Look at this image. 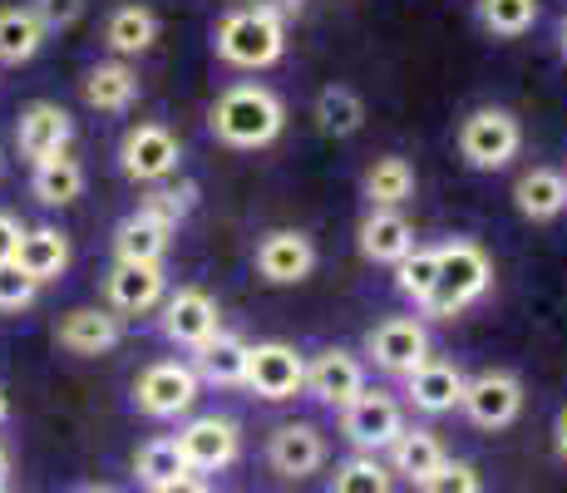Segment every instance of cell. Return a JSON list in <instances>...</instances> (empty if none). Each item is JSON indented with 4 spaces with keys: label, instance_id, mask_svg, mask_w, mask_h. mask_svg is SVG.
<instances>
[{
    "label": "cell",
    "instance_id": "7",
    "mask_svg": "<svg viewBox=\"0 0 567 493\" xmlns=\"http://www.w3.org/2000/svg\"><path fill=\"white\" fill-rule=\"evenodd\" d=\"M400 430H405V410H400V400H390L385 390L355 394L341 410V434L355 454H380V449L395 444Z\"/></svg>",
    "mask_w": 567,
    "mask_h": 493
},
{
    "label": "cell",
    "instance_id": "9",
    "mask_svg": "<svg viewBox=\"0 0 567 493\" xmlns=\"http://www.w3.org/2000/svg\"><path fill=\"white\" fill-rule=\"evenodd\" d=\"M158 331L168 336L173 346L183 350H198L203 341H213L223 331V311H217V296L203 287H178L173 296L158 301Z\"/></svg>",
    "mask_w": 567,
    "mask_h": 493
},
{
    "label": "cell",
    "instance_id": "36",
    "mask_svg": "<svg viewBox=\"0 0 567 493\" xmlns=\"http://www.w3.org/2000/svg\"><path fill=\"white\" fill-rule=\"evenodd\" d=\"M134 474H138V484L144 489H158V484H168V479L188 474V464H183V454H178V444L173 440H148L144 449H138V459H134Z\"/></svg>",
    "mask_w": 567,
    "mask_h": 493
},
{
    "label": "cell",
    "instance_id": "3",
    "mask_svg": "<svg viewBox=\"0 0 567 493\" xmlns=\"http://www.w3.org/2000/svg\"><path fill=\"white\" fill-rule=\"evenodd\" d=\"M434 257H440V277H434L430 301L420 306L424 316L450 321V316L468 311L474 301H484L488 287H494V261H488V251L478 243H468V237H454V243L434 247Z\"/></svg>",
    "mask_w": 567,
    "mask_h": 493
},
{
    "label": "cell",
    "instance_id": "42",
    "mask_svg": "<svg viewBox=\"0 0 567 493\" xmlns=\"http://www.w3.org/2000/svg\"><path fill=\"white\" fill-rule=\"evenodd\" d=\"M558 454L567 459V410L558 414Z\"/></svg>",
    "mask_w": 567,
    "mask_h": 493
},
{
    "label": "cell",
    "instance_id": "18",
    "mask_svg": "<svg viewBox=\"0 0 567 493\" xmlns=\"http://www.w3.org/2000/svg\"><path fill=\"white\" fill-rule=\"evenodd\" d=\"M118 341H124V321L114 311H100V306H74L54 326V346L70 350V356H109Z\"/></svg>",
    "mask_w": 567,
    "mask_h": 493
},
{
    "label": "cell",
    "instance_id": "12",
    "mask_svg": "<svg viewBox=\"0 0 567 493\" xmlns=\"http://www.w3.org/2000/svg\"><path fill=\"white\" fill-rule=\"evenodd\" d=\"M365 356L375 360L385 376L405 380L414 366H424V360H430V331H424V321H414V316H390V321L370 326Z\"/></svg>",
    "mask_w": 567,
    "mask_h": 493
},
{
    "label": "cell",
    "instance_id": "23",
    "mask_svg": "<svg viewBox=\"0 0 567 493\" xmlns=\"http://www.w3.org/2000/svg\"><path fill=\"white\" fill-rule=\"evenodd\" d=\"M514 207L528 223H553L567 213V173L558 168H528L514 183Z\"/></svg>",
    "mask_w": 567,
    "mask_h": 493
},
{
    "label": "cell",
    "instance_id": "40",
    "mask_svg": "<svg viewBox=\"0 0 567 493\" xmlns=\"http://www.w3.org/2000/svg\"><path fill=\"white\" fill-rule=\"evenodd\" d=\"M20 237H25V223L16 213H0V261H16Z\"/></svg>",
    "mask_w": 567,
    "mask_h": 493
},
{
    "label": "cell",
    "instance_id": "46",
    "mask_svg": "<svg viewBox=\"0 0 567 493\" xmlns=\"http://www.w3.org/2000/svg\"><path fill=\"white\" fill-rule=\"evenodd\" d=\"M84 493H114V489H84Z\"/></svg>",
    "mask_w": 567,
    "mask_h": 493
},
{
    "label": "cell",
    "instance_id": "19",
    "mask_svg": "<svg viewBox=\"0 0 567 493\" xmlns=\"http://www.w3.org/2000/svg\"><path fill=\"white\" fill-rule=\"evenodd\" d=\"M460 394H464V370L454 360H424L405 376V400L420 414H450L460 410Z\"/></svg>",
    "mask_w": 567,
    "mask_h": 493
},
{
    "label": "cell",
    "instance_id": "4",
    "mask_svg": "<svg viewBox=\"0 0 567 493\" xmlns=\"http://www.w3.org/2000/svg\"><path fill=\"white\" fill-rule=\"evenodd\" d=\"M523 148V124L508 109H474L460 124V158L478 173H498L518 158Z\"/></svg>",
    "mask_w": 567,
    "mask_h": 493
},
{
    "label": "cell",
    "instance_id": "33",
    "mask_svg": "<svg viewBox=\"0 0 567 493\" xmlns=\"http://www.w3.org/2000/svg\"><path fill=\"white\" fill-rule=\"evenodd\" d=\"M543 6L538 0H478V25L498 40H518L538 25Z\"/></svg>",
    "mask_w": 567,
    "mask_h": 493
},
{
    "label": "cell",
    "instance_id": "22",
    "mask_svg": "<svg viewBox=\"0 0 567 493\" xmlns=\"http://www.w3.org/2000/svg\"><path fill=\"white\" fill-rule=\"evenodd\" d=\"M138 70L128 60H100L90 74H84V99H90V109H100V114H128L138 99Z\"/></svg>",
    "mask_w": 567,
    "mask_h": 493
},
{
    "label": "cell",
    "instance_id": "17",
    "mask_svg": "<svg viewBox=\"0 0 567 493\" xmlns=\"http://www.w3.org/2000/svg\"><path fill=\"white\" fill-rule=\"evenodd\" d=\"M267 464L277 469L281 479H311L316 469L326 464V434L307 420L277 424L267 440Z\"/></svg>",
    "mask_w": 567,
    "mask_h": 493
},
{
    "label": "cell",
    "instance_id": "32",
    "mask_svg": "<svg viewBox=\"0 0 567 493\" xmlns=\"http://www.w3.org/2000/svg\"><path fill=\"white\" fill-rule=\"evenodd\" d=\"M198 207V188L193 183H148V193L138 197V207L134 213H144V217H154V223H163L168 233H178L183 223H188V213Z\"/></svg>",
    "mask_w": 567,
    "mask_h": 493
},
{
    "label": "cell",
    "instance_id": "15",
    "mask_svg": "<svg viewBox=\"0 0 567 493\" xmlns=\"http://www.w3.org/2000/svg\"><path fill=\"white\" fill-rule=\"evenodd\" d=\"M365 366L341 346L316 350V360H307V394L321 400L326 410H346L355 394H365Z\"/></svg>",
    "mask_w": 567,
    "mask_h": 493
},
{
    "label": "cell",
    "instance_id": "6",
    "mask_svg": "<svg viewBox=\"0 0 567 493\" xmlns=\"http://www.w3.org/2000/svg\"><path fill=\"white\" fill-rule=\"evenodd\" d=\"M243 386L261 394V400L281 404V400H297L307 390V356L287 341H257L247 346V376Z\"/></svg>",
    "mask_w": 567,
    "mask_h": 493
},
{
    "label": "cell",
    "instance_id": "41",
    "mask_svg": "<svg viewBox=\"0 0 567 493\" xmlns=\"http://www.w3.org/2000/svg\"><path fill=\"white\" fill-rule=\"evenodd\" d=\"M148 493H207V484L198 474H178V479H168V484H158V489H148Z\"/></svg>",
    "mask_w": 567,
    "mask_h": 493
},
{
    "label": "cell",
    "instance_id": "25",
    "mask_svg": "<svg viewBox=\"0 0 567 493\" xmlns=\"http://www.w3.org/2000/svg\"><path fill=\"white\" fill-rule=\"evenodd\" d=\"M444 459H450V454H444L440 434H434V430H410V424H405V430L395 434V444H390V474L410 479V484L420 489L424 479L444 464Z\"/></svg>",
    "mask_w": 567,
    "mask_h": 493
},
{
    "label": "cell",
    "instance_id": "10",
    "mask_svg": "<svg viewBox=\"0 0 567 493\" xmlns=\"http://www.w3.org/2000/svg\"><path fill=\"white\" fill-rule=\"evenodd\" d=\"M183 163V144L173 138V129L163 124H134L124 134V144H118V168H124L128 183H163L173 178Z\"/></svg>",
    "mask_w": 567,
    "mask_h": 493
},
{
    "label": "cell",
    "instance_id": "24",
    "mask_svg": "<svg viewBox=\"0 0 567 493\" xmlns=\"http://www.w3.org/2000/svg\"><path fill=\"white\" fill-rule=\"evenodd\" d=\"M193 376H198L203 386H223V390L243 386V376H247V341H243V336L217 331L213 341H203L198 350H193Z\"/></svg>",
    "mask_w": 567,
    "mask_h": 493
},
{
    "label": "cell",
    "instance_id": "29",
    "mask_svg": "<svg viewBox=\"0 0 567 493\" xmlns=\"http://www.w3.org/2000/svg\"><path fill=\"white\" fill-rule=\"evenodd\" d=\"M316 129L331 138H351L365 129V99L351 84H326L316 94Z\"/></svg>",
    "mask_w": 567,
    "mask_h": 493
},
{
    "label": "cell",
    "instance_id": "35",
    "mask_svg": "<svg viewBox=\"0 0 567 493\" xmlns=\"http://www.w3.org/2000/svg\"><path fill=\"white\" fill-rule=\"evenodd\" d=\"M434 277H440V257H434V247H414L395 261V287H400V296H410L414 306L430 301Z\"/></svg>",
    "mask_w": 567,
    "mask_h": 493
},
{
    "label": "cell",
    "instance_id": "13",
    "mask_svg": "<svg viewBox=\"0 0 567 493\" xmlns=\"http://www.w3.org/2000/svg\"><path fill=\"white\" fill-rule=\"evenodd\" d=\"M168 296L163 261H114L104 277V301L118 316H148Z\"/></svg>",
    "mask_w": 567,
    "mask_h": 493
},
{
    "label": "cell",
    "instance_id": "21",
    "mask_svg": "<svg viewBox=\"0 0 567 493\" xmlns=\"http://www.w3.org/2000/svg\"><path fill=\"white\" fill-rule=\"evenodd\" d=\"M16 267L25 271L35 287L60 281L64 271H70V237H64L60 227H25L20 251H16Z\"/></svg>",
    "mask_w": 567,
    "mask_h": 493
},
{
    "label": "cell",
    "instance_id": "34",
    "mask_svg": "<svg viewBox=\"0 0 567 493\" xmlns=\"http://www.w3.org/2000/svg\"><path fill=\"white\" fill-rule=\"evenodd\" d=\"M331 493H395V474L390 464H380V454H351L346 464H336Z\"/></svg>",
    "mask_w": 567,
    "mask_h": 493
},
{
    "label": "cell",
    "instance_id": "8",
    "mask_svg": "<svg viewBox=\"0 0 567 493\" xmlns=\"http://www.w3.org/2000/svg\"><path fill=\"white\" fill-rule=\"evenodd\" d=\"M173 444H178L188 474H217V469H227L243 454V430L227 414H198V420H188L173 434Z\"/></svg>",
    "mask_w": 567,
    "mask_h": 493
},
{
    "label": "cell",
    "instance_id": "38",
    "mask_svg": "<svg viewBox=\"0 0 567 493\" xmlns=\"http://www.w3.org/2000/svg\"><path fill=\"white\" fill-rule=\"evenodd\" d=\"M35 281L16 267V261H0V316H20L35 306Z\"/></svg>",
    "mask_w": 567,
    "mask_h": 493
},
{
    "label": "cell",
    "instance_id": "14",
    "mask_svg": "<svg viewBox=\"0 0 567 493\" xmlns=\"http://www.w3.org/2000/svg\"><path fill=\"white\" fill-rule=\"evenodd\" d=\"M257 277L267 287H297L316 271V243L297 227H277L257 243Z\"/></svg>",
    "mask_w": 567,
    "mask_h": 493
},
{
    "label": "cell",
    "instance_id": "11",
    "mask_svg": "<svg viewBox=\"0 0 567 493\" xmlns=\"http://www.w3.org/2000/svg\"><path fill=\"white\" fill-rule=\"evenodd\" d=\"M460 410L478 430H508L523 414V380L508 376V370H484V376L464 380Z\"/></svg>",
    "mask_w": 567,
    "mask_h": 493
},
{
    "label": "cell",
    "instance_id": "1",
    "mask_svg": "<svg viewBox=\"0 0 567 493\" xmlns=\"http://www.w3.org/2000/svg\"><path fill=\"white\" fill-rule=\"evenodd\" d=\"M207 129H213L217 144L257 153L281 138V129H287V104H281L267 84H233V90H223L213 99Z\"/></svg>",
    "mask_w": 567,
    "mask_h": 493
},
{
    "label": "cell",
    "instance_id": "20",
    "mask_svg": "<svg viewBox=\"0 0 567 493\" xmlns=\"http://www.w3.org/2000/svg\"><path fill=\"white\" fill-rule=\"evenodd\" d=\"M355 243H361L365 261H375V267H395L405 251H414V227L400 207H370V213L361 217Z\"/></svg>",
    "mask_w": 567,
    "mask_h": 493
},
{
    "label": "cell",
    "instance_id": "2",
    "mask_svg": "<svg viewBox=\"0 0 567 493\" xmlns=\"http://www.w3.org/2000/svg\"><path fill=\"white\" fill-rule=\"evenodd\" d=\"M213 50L233 70H271L287 54V20L267 6H237L213 25Z\"/></svg>",
    "mask_w": 567,
    "mask_h": 493
},
{
    "label": "cell",
    "instance_id": "27",
    "mask_svg": "<svg viewBox=\"0 0 567 493\" xmlns=\"http://www.w3.org/2000/svg\"><path fill=\"white\" fill-rule=\"evenodd\" d=\"M30 193H35L45 207H70L74 197L84 193V163L70 158V153L40 158L35 173H30Z\"/></svg>",
    "mask_w": 567,
    "mask_h": 493
},
{
    "label": "cell",
    "instance_id": "31",
    "mask_svg": "<svg viewBox=\"0 0 567 493\" xmlns=\"http://www.w3.org/2000/svg\"><path fill=\"white\" fill-rule=\"evenodd\" d=\"M365 203L370 207H405L414 197V168L410 158H400V153H385V158H375L365 168Z\"/></svg>",
    "mask_w": 567,
    "mask_h": 493
},
{
    "label": "cell",
    "instance_id": "30",
    "mask_svg": "<svg viewBox=\"0 0 567 493\" xmlns=\"http://www.w3.org/2000/svg\"><path fill=\"white\" fill-rule=\"evenodd\" d=\"M45 50V25L35 20L30 6H6L0 10V64H30Z\"/></svg>",
    "mask_w": 567,
    "mask_h": 493
},
{
    "label": "cell",
    "instance_id": "44",
    "mask_svg": "<svg viewBox=\"0 0 567 493\" xmlns=\"http://www.w3.org/2000/svg\"><path fill=\"white\" fill-rule=\"evenodd\" d=\"M6 414H10V404H6V390H0V424H6Z\"/></svg>",
    "mask_w": 567,
    "mask_h": 493
},
{
    "label": "cell",
    "instance_id": "37",
    "mask_svg": "<svg viewBox=\"0 0 567 493\" xmlns=\"http://www.w3.org/2000/svg\"><path fill=\"white\" fill-rule=\"evenodd\" d=\"M420 493H484V479H478V469L468 459H444L420 484Z\"/></svg>",
    "mask_w": 567,
    "mask_h": 493
},
{
    "label": "cell",
    "instance_id": "16",
    "mask_svg": "<svg viewBox=\"0 0 567 493\" xmlns=\"http://www.w3.org/2000/svg\"><path fill=\"white\" fill-rule=\"evenodd\" d=\"M16 144H20V153H25L30 163L54 158V153H70V144H74L70 109L50 104V99L25 104V109H20V119H16Z\"/></svg>",
    "mask_w": 567,
    "mask_h": 493
},
{
    "label": "cell",
    "instance_id": "5",
    "mask_svg": "<svg viewBox=\"0 0 567 493\" xmlns=\"http://www.w3.org/2000/svg\"><path fill=\"white\" fill-rule=\"evenodd\" d=\"M203 380L193 376V366L183 360H154L144 376L134 380V410L148 414V420H178L198 404Z\"/></svg>",
    "mask_w": 567,
    "mask_h": 493
},
{
    "label": "cell",
    "instance_id": "26",
    "mask_svg": "<svg viewBox=\"0 0 567 493\" xmlns=\"http://www.w3.org/2000/svg\"><path fill=\"white\" fill-rule=\"evenodd\" d=\"M158 40V16L148 6H118L114 16L104 20V45L118 54V60H134V54H148Z\"/></svg>",
    "mask_w": 567,
    "mask_h": 493
},
{
    "label": "cell",
    "instance_id": "28",
    "mask_svg": "<svg viewBox=\"0 0 567 493\" xmlns=\"http://www.w3.org/2000/svg\"><path fill=\"white\" fill-rule=\"evenodd\" d=\"M168 247H173V233L144 213H128L124 223L114 227V257L118 261H163Z\"/></svg>",
    "mask_w": 567,
    "mask_h": 493
},
{
    "label": "cell",
    "instance_id": "43",
    "mask_svg": "<svg viewBox=\"0 0 567 493\" xmlns=\"http://www.w3.org/2000/svg\"><path fill=\"white\" fill-rule=\"evenodd\" d=\"M6 484H10V454L0 449V493H6Z\"/></svg>",
    "mask_w": 567,
    "mask_h": 493
},
{
    "label": "cell",
    "instance_id": "45",
    "mask_svg": "<svg viewBox=\"0 0 567 493\" xmlns=\"http://www.w3.org/2000/svg\"><path fill=\"white\" fill-rule=\"evenodd\" d=\"M558 45H563V60H567V20H563V35H558Z\"/></svg>",
    "mask_w": 567,
    "mask_h": 493
},
{
    "label": "cell",
    "instance_id": "39",
    "mask_svg": "<svg viewBox=\"0 0 567 493\" xmlns=\"http://www.w3.org/2000/svg\"><path fill=\"white\" fill-rule=\"evenodd\" d=\"M30 10H35V20L45 25V35L70 30V25L84 20V0H30Z\"/></svg>",
    "mask_w": 567,
    "mask_h": 493
},
{
    "label": "cell",
    "instance_id": "47",
    "mask_svg": "<svg viewBox=\"0 0 567 493\" xmlns=\"http://www.w3.org/2000/svg\"><path fill=\"white\" fill-rule=\"evenodd\" d=\"M0 173H6V153H0Z\"/></svg>",
    "mask_w": 567,
    "mask_h": 493
}]
</instances>
